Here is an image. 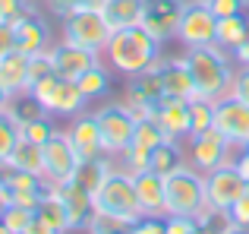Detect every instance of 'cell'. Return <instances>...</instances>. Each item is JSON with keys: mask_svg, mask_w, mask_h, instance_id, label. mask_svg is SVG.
<instances>
[{"mask_svg": "<svg viewBox=\"0 0 249 234\" xmlns=\"http://www.w3.org/2000/svg\"><path fill=\"white\" fill-rule=\"evenodd\" d=\"M155 123L161 127V133L167 136V139H177V142H186L189 133H193V117H189V101L183 98H164L155 105Z\"/></svg>", "mask_w": 249, "mask_h": 234, "instance_id": "cell-13", "label": "cell"}, {"mask_svg": "<svg viewBox=\"0 0 249 234\" xmlns=\"http://www.w3.org/2000/svg\"><path fill=\"white\" fill-rule=\"evenodd\" d=\"M57 86H60V76H57V73H48L44 79L32 82V86H29V92L35 95V98H38V101H41V105L51 111V101H54V92H57Z\"/></svg>", "mask_w": 249, "mask_h": 234, "instance_id": "cell-36", "label": "cell"}, {"mask_svg": "<svg viewBox=\"0 0 249 234\" xmlns=\"http://www.w3.org/2000/svg\"><path fill=\"white\" fill-rule=\"evenodd\" d=\"M0 86L10 95L29 89V54H22L19 48L10 54H0Z\"/></svg>", "mask_w": 249, "mask_h": 234, "instance_id": "cell-20", "label": "cell"}, {"mask_svg": "<svg viewBox=\"0 0 249 234\" xmlns=\"http://www.w3.org/2000/svg\"><path fill=\"white\" fill-rule=\"evenodd\" d=\"M89 108V95L82 92V86L76 79H63L60 76V86L54 92V101H51V114L57 117H76Z\"/></svg>", "mask_w": 249, "mask_h": 234, "instance_id": "cell-21", "label": "cell"}, {"mask_svg": "<svg viewBox=\"0 0 249 234\" xmlns=\"http://www.w3.org/2000/svg\"><path fill=\"white\" fill-rule=\"evenodd\" d=\"M167 136L161 133V127L155 123V117H145V120L136 123V133H133V142L129 146H139V149H148V152H155V146H161Z\"/></svg>", "mask_w": 249, "mask_h": 234, "instance_id": "cell-31", "label": "cell"}, {"mask_svg": "<svg viewBox=\"0 0 249 234\" xmlns=\"http://www.w3.org/2000/svg\"><path fill=\"white\" fill-rule=\"evenodd\" d=\"M16 51V25L0 19V54H10Z\"/></svg>", "mask_w": 249, "mask_h": 234, "instance_id": "cell-43", "label": "cell"}, {"mask_svg": "<svg viewBox=\"0 0 249 234\" xmlns=\"http://www.w3.org/2000/svg\"><path fill=\"white\" fill-rule=\"evenodd\" d=\"M0 234H13V231H10V228H6V225H3V222H0Z\"/></svg>", "mask_w": 249, "mask_h": 234, "instance_id": "cell-49", "label": "cell"}, {"mask_svg": "<svg viewBox=\"0 0 249 234\" xmlns=\"http://www.w3.org/2000/svg\"><path fill=\"white\" fill-rule=\"evenodd\" d=\"M29 10H32V0H0V19H6V22H16Z\"/></svg>", "mask_w": 249, "mask_h": 234, "instance_id": "cell-38", "label": "cell"}, {"mask_svg": "<svg viewBox=\"0 0 249 234\" xmlns=\"http://www.w3.org/2000/svg\"><path fill=\"white\" fill-rule=\"evenodd\" d=\"M231 218H233V225H237V228H249V190L237 199V203H233Z\"/></svg>", "mask_w": 249, "mask_h": 234, "instance_id": "cell-41", "label": "cell"}, {"mask_svg": "<svg viewBox=\"0 0 249 234\" xmlns=\"http://www.w3.org/2000/svg\"><path fill=\"white\" fill-rule=\"evenodd\" d=\"M189 117H193V133L212 130L214 127V101L193 98V101H189ZM193 133H189V136H193Z\"/></svg>", "mask_w": 249, "mask_h": 234, "instance_id": "cell-33", "label": "cell"}, {"mask_svg": "<svg viewBox=\"0 0 249 234\" xmlns=\"http://www.w3.org/2000/svg\"><path fill=\"white\" fill-rule=\"evenodd\" d=\"M246 38H249V16H243V13H237V16H218V32H214V44L218 48L233 54Z\"/></svg>", "mask_w": 249, "mask_h": 234, "instance_id": "cell-23", "label": "cell"}, {"mask_svg": "<svg viewBox=\"0 0 249 234\" xmlns=\"http://www.w3.org/2000/svg\"><path fill=\"white\" fill-rule=\"evenodd\" d=\"M214 32H218V16L208 6V0H186L180 25H177V41L183 44V51L214 44Z\"/></svg>", "mask_w": 249, "mask_h": 234, "instance_id": "cell-7", "label": "cell"}, {"mask_svg": "<svg viewBox=\"0 0 249 234\" xmlns=\"http://www.w3.org/2000/svg\"><path fill=\"white\" fill-rule=\"evenodd\" d=\"M54 130H57V127L51 123V114H44V117H35V120L22 123V127H19V133H22V139H32V142H48Z\"/></svg>", "mask_w": 249, "mask_h": 234, "instance_id": "cell-35", "label": "cell"}, {"mask_svg": "<svg viewBox=\"0 0 249 234\" xmlns=\"http://www.w3.org/2000/svg\"><path fill=\"white\" fill-rule=\"evenodd\" d=\"M95 209L107 212V215H117L126 225L139 222L142 206H139V193H136V177L129 171H123L120 165H114V171L95 190Z\"/></svg>", "mask_w": 249, "mask_h": 234, "instance_id": "cell-3", "label": "cell"}, {"mask_svg": "<svg viewBox=\"0 0 249 234\" xmlns=\"http://www.w3.org/2000/svg\"><path fill=\"white\" fill-rule=\"evenodd\" d=\"M231 234H249V228H233Z\"/></svg>", "mask_w": 249, "mask_h": 234, "instance_id": "cell-48", "label": "cell"}, {"mask_svg": "<svg viewBox=\"0 0 249 234\" xmlns=\"http://www.w3.org/2000/svg\"><path fill=\"white\" fill-rule=\"evenodd\" d=\"M183 6L186 0H145V13H142V25L152 32L158 41H174L177 25H180Z\"/></svg>", "mask_w": 249, "mask_h": 234, "instance_id": "cell-12", "label": "cell"}, {"mask_svg": "<svg viewBox=\"0 0 249 234\" xmlns=\"http://www.w3.org/2000/svg\"><path fill=\"white\" fill-rule=\"evenodd\" d=\"M32 3H48V0H32Z\"/></svg>", "mask_w": 249, "mask_h": 234, "instance_id": "cell-51", "label": "cell"}, {"mask_svg": "<svg viewBox=\"0 0 249 234\" xmlns=\"http://www.w3.org/2000/svg\"><path fill=\"white\" fill-rule=\"evenodd\" d=\"M186 165V149H183V142H177V139H164L161 146H155V152H152V171H158V174H174L177 168H183Z\"/></svg>", "mask_w": 249, "mask_h": 234, "instance_id": "cell-26", "label": "cell"}, {"mask_svg": "<svg viewBox=\"0 0 249 234\" xmlns=\"http://www.w3.org/2000/svg\"><path fill=\"white\" fill-rule=\"evenodd\" d=\"M208 6L214 10V16H237L249 6V0H208Z\"/></svg>", "mask_w": 249, "mask_h": 234, "instance_id": "cell-40", "label": "cell"}, {"mask_svg": "<svg viewBox=\"0 0 249 234\" xmlns=\"http://www.w3.org/2000/svg\"><path fill=\"white\" fill-rule=\"evenodd\" d=\"M161 76H164V95L170 98H183V101H193L199 98L196 95V82L193 73L186 67V57H161Z\"/></svg>", "mask_w": 249, "mask_h": 234, "instance_id": "cell-19", "label": "cell"}, {"mask_svg": "<svg viewBox=\"0 0 249 234\" xmlns=\"http://www.w3.org/2000/svg\"><path fill=\"white\" fill-rule=\"evenodd\" d=\"M19 139H22V133H19L16 117L10 111H0V165L10 161V155H13V149H16Z\"/></svg>", "mask_w": 249, "mask_h": 234, "instance_id": "cell-30", "label": "cell"}, {"mask_svg": "<svg viewBox=\"0 0 249 234\" xmlns=\"http://www.w3.org/2000/svg\"><path fill=\"white\" fill-rule=\"evenodd\" d=\"M231 92L237 95V98L249 101V67H237V73H233V82H231Z\"/></svg>", "mask_w": 249, "mask_h": 234, "instance_id": "cell-42", "label": "cell"}, {"mask_svg": "<svg viewBox=\"0 0 249 234\" xmlns=\"http://www.w3.org/2000/svg\"><path fill=\"white\" fill-rule=\"evenodd\" d=\"M51 10V16H70V13H82V10H101L104 0H48L44 3Z\"/></svg>", "mask_w": 249, "mask_h": 234, "instance_id": "cell-34", "label": "cell"}, {"mask_svg": "<svg viewBox=\"0 0 249 234\" xmlns=\"http://www.w3.org/2000/svg\"><path fill=\"white\" fill-rule=\"evenodd\" d=\"M126 234H164V218H148V215H142L139 222H133L126 228Z\"/></svg>", "mask_w": 249, "mask_h": 234, "instance_id": "cell-39", "label": "cell"}, {"mask_svg": "<svg viewBox=\"0 0 249 234\" xmlns=\"http://www.w3.org/2000/svg\"><path fill=\"white\" fill-rule=\"evenodd\" d=\"M6 111L16 117V123H19V127H22V123H29V120H35V117L51 114L48 108H44L41 101H38L35 95L29 92V89H25V92H16V95H13V98H10V108H6Z\"/></svg>", "mask_w": 249, "mask_h": 234, "instance_id": "cell-28", "label": "cell"}, {"mask_svg": "<svg viewBox=\"0 0 249 234\" xmlns=\"http://www.w3.org/2000/svg\"><path fill=\"white\" fill-rule=\"evenodd\" d=\"M95 117H98V127H101L104 152H107L110 158H120L129 149V142H133V133H136V123L139 120L126 111L123 101H104L95 111Z\"/></svg>", "mask_w": 249, "mask_h": 234, "instance_id": "cell-6", "label": "cell"}, {"mask_svg": "<svg viewBox=\"0 0 249 234\" xmlns=\"http://www.w3.org/2000/svg\"><path fill=\"white\" fill-rule=\"evenodd\" d=\"M233 63H237V67H249V38L233 51Z\"/></svg>", "mask_w": 249, "mask_h": 234, "instance_id": "cell-45", "label": "cell"}, {"mask_svg": "<svg viewBox=\"0 0 249 234\" xmlns=\"http://www.w3.org/2000/svg\"><path fill=\"white\" fill-rule=\"evenodd\" d=\"M41 152H44V180L51 187L54 184H67L73 180L76 168H79V152H76L73 139L67 136V130H54L48 142H41Z\"/></svg>", "mask_w": 249, "mask_h": 234, "instance_id": "cell-10", "label": "cell"}, {"mask_svg": "<svg viewBox=\"0 0 249 234\" xmlns=\"http://www.w3.org/2000/svg\"><path fill=\"white\" fill-rule=\"evenodd\" d=\"M136 177V193H139V206H142V215L148 218H164L167 215V187H164V174L145 171L133 174Z\"/></svg>", "mask_w": 249, "mask_h": 234, "instance_id": "cell-17", "label": "cell"}, {"mask_svg": "<svg viewBox=\"0 0 249 234\" xmlns=\"http://www.w3.org/2000/svg\"><path fill=\"white\" fill-rule=\"evenodd\" d=\"M214 130L231 142L233 149L249 146V101L237 95H224L214 101Z\"/></svg>", "mask_w": 249, "mask_h": 234, "instance_id": "cell-11", "label": "cell"}, {"mask_svg": "<svg viewBox=\"0 0 249 234\" xmlns=\"http://www.w3.org/2000/svg\"><path fill=\"white\" fill-rule=\"evenodd\" d=\"M67 136L73 139L79 158H101V155H107L104 152V142H101V127H98L95 111H82V114L70 117Z\"/></svg>", "mask_w": 249, "mask_h": 234, "instance_id": "cell-15", "label": "cell"}, {"mask_svg": "<svg viewBox=\"0 0 249 234\" xmlns=\"http://www.w3.org/2000/svg\"><path fill=\"white\" fill-rule=\"evenodd\" d=\"M104 19L110 29H126V25H139L142 13H145V0H104L101 6Z\"/></svg>", "mask_w": 249, "mask_h": 234, "instance_id": "cell-24", "label": "cell"}, {"mask_svg": "<svg viewBox=\"0 0 249 234\" xmlns=\"http://www.w3.org/2000/svg\"><path fill=\"white\" fill-rule=\"evenodd\" d=\"M76 82H79V86H82V92L89 95V101L104 98V95L110 92V70H107V63H98V67L85 70V73H82Z\"/></svg>", "mask_w": 249, "mask_h": 234, "instance_id": "cell-29", "label": "cell"}, {"mask_svg": "<svg viewBox=\"0 0 249 234\" xmlns=\"http://www.w3.org/2000/svg\"><path fill=\"white\" fill-rule=\"evenodd\" d=\"M161 48H164V41H158V38L139 22V25H126V29L110 32V41H107V48H104L101 57L114 73H120V76L129 79V76L148 70L152 63H158Z\"/></svg>", "mask_w": 249, "mask_h": 234, "instance_id": "cell-1", "label": "cell"}, {"mask_svg": "<svg viewBox=\"0 0 249 234\" xmlns=\"http://www.w3.org/2000/svg\"><path fill=\"white\" fill-rule=\"evenodd\" d=\"M249 190V180L237 171L233 161L214 168V171L205 174V206L218 212H231L233 203Z\"/></svg>", "mask_w": 249, "mask_h": 234, "instance_id": "cell-8", "label": "cell"}, {"mask_svg": "<svg viewBox=\"0 0 249 234\" xmlns=\"http://www.w3.org/2000/svg\"><path fill=\"white\" fill-rule=\"evenodd\" d=\"M51 63H54L57 76H63V79H79L85 70L101 63V54L76 48V44H70V41H54V48H51Z\"/></svg>", "mask_w": 249, "mask_h": 234, "instance_id": "cell-14", "label": "cell"}, {"mask_svg": "<svg viewBox=\"0 0 249 234\" xmlns=\"http://www.w3.org/2000/svg\"><path fill=\"white\" fill-rule=\"evenodd\" d=\"M13 25H16V48L22 51V54L32 57V54H44V51L54 48L51 29H48V22H44L41 13L29 10V13H22Z\"/></svg>", "mask_w": 249, "mask_h": 234, "instance_id": "cell-16", "label": "cell"}, {"mask_svg": "<svg viewBox=\"0 0 249 234\" xmlns=\"http://www.w3.org/2000/svg\"><path fill=\"white\" fill-rule=\"evenodd\" d=\"M63 22V32H60V41H70L76 48H85V51H95V54H104L110 41V25L104 19L101 10H82V13H70V16L60 19Z\"/></svg>", "mask_w": 249, "mask_h": 234, "instance_id": "cell-5", "label": "cell"}, {"mask_svg": "<svg viewBox=\"0 0 249 234\" xmlns=\"http://www.w3.org/2000/svg\"><path fill=\"white\" fill-rule=\"evenodd\" d=\"M231 158H233V146L214 127L202 130V133H193L186 139V165H193L196 171H202V174L227 165Z\"/></svg>", "mask_w": 249, "mask_h": 234, "instance_id": "cell-9", "label": "cell"}, {"mask_svg": "<svg viewBox=\"0 0 249 234\" xmlns=\"http://www.w3.org/2000/svg\"><path fill=\"white\" fill-rule=\"evenodd\" d=\"M35 218L41 225H48L54 234H70V231H73L70 215H67V206H63L60 193H57L54 187H51V190L41 196V203H38V209H35Z\"/></svg>", "mask_w": 249, "mask_h": 234, "instance_id": "cell-22", "label": "cell"}, {"mask_svg": "<svg viewBox=\"0 0 249 234\" xmlns=\"http://www.w3.org/2000/svg\"><path fill=\"white\" fill-rule=\"evenodd\" d=\"M48 73H54V63H51V51H44V54H32L29 57V86L38 79H44Z\"/></svg>", "mask_w": 249, "mask_h": 234, "instance_id": "cell-37", "label": "cell"}, {"mask_svg": "<svg viewBox=\"0 0 249 234\" xmlns=\"http://www.w3.org/2000/svg\"><path fill=\"white\" fill-rule=\"evenodd\" d=\"M54 190L60 193L63 206H67V215H70V225L73 231H85L95 215V196H91L85 187H79L76 180H67V184H54Z\"/></svg>", "mask_w": 249, "mask_h": 234, "instance_id": "cell-18", "label": "cell"}, {"mask_svg": "<svg viewBox=\"0 0 249 234\" xmlns=\"http://www.w3.org/2000/svg\"><path fill=\"white\" fill-rule=\"evenodd\" d=\"M233 165H237V171L243 174V177L249 180V146H243V149H233Z\"/></svg>", "mask_w": 249, "mask_h": 234, "instance_id": "cell-44", "label": "cell"}, {"mask_svg": "<svg viewBox=\"0 0 249 234\" xmlns=\"http://www.w3.org/2000/svg\"><path fill=\"white\" fill-rule=\"evenodd\" d=\"M167 187V215H199L205 209V174L193 165L177 168L164 177Z\"/></svg>", "mask_w": 249, "mask_h": 234, "instance_id": "cell-4", "label": "cell"}, {"mask_svg": "<svg viewBox=\"0 0 249 234\" xmlns=\"http://www.w3.org/2000/svg\"><path fill=\"white\" fill-rule=\"evenodd\" d=\"M10 165L19 168V171H32V174H41V177H44V152H41V142L19 139L16 149H13V155H10Z\"/></svg>", "mask_w": 249, "mask_h": 234, "instance_id": "cell-27", "label": "cell"}, {"mask_svg": "<svg viewBox=\"0 0 249 234\" xmlns=\"http://www.w3.org/2000/svg\"><path fill=\"white\" fill-rule=\"evenodd\" d=\"M183 57H186V67L193 73L199 98L218 101L224 95H231V82H233V73H237L233 54H227L218 44H202V48H186Z\"/></svg>", "mask_w": 249, "mask_h": 234, "instance_id": "cell-2", "label": "cell"}, {"mask_svg": "<svg viewBox=\"0 0 249 234\" xmlns=\"http://www.w3.org/2000/svg\"><path fill=\"white\" fill-rule=\"evenodd\" d=\"M0 222H3V225H6V228H10L13 234H25V231L32 228V225H35V209H25V206L10 203Z\"/></svg>", "mask_w": 249, "mask_h": 234, "instance_id": "cell-32", "label": "cell"}, {"mask_svg": "<svg viewBox=\"0 0 249 234\" xmlns=\"http://www.w3.org/2000/svg\"><path fill=\"white\" fill-rule=\"evenodd\" d=\"M114 165H117V158H110V155H101V158H82L79 168H76V174H73V180L95 196V190L104 184V177L114 171Z\"/></svg>", "mask_w": 249, "mask_h": 234, "instance_id": "cell-25", "label": "cell"}, {"mask_svg": "<svg viewBox=\"0 0 249 234\" xmlns=\"http://www.w3.org/2000/svg\"><path fill=\"white\" fill-rule=\"evenodd\" d=\"M95 234H126V231H95Z\"/></svg>", "mask_w": 249, "mask_h": 234, "instance_id": "cell-50", "label": "cell"}, {"mask_svg": "<svg viewBox=\"0 0 249 234\" xmlns=\"http://www.w3.org/2000/svg\"><path fill=\"white\" fill-rule=\"evenodd\" d=\"M25 234H54V231H51L48 225H41V222H38V218H35V225H32V228L25 231Z\"/></svg>", "mask_w": 249, "mask_h": 234, "instance_id": "cell-46", "label": "cell"}, {"mask_svg": "<svg viewBox=\"0 0 249 234\" xmlns=\"http://www.w3.org/2000/svg\"><path fill=\"white\" fill-rule=\"evenodd\" d=\"M10 98H13V95L6 92L3 86H0V111H6V108H10Z\"/></svg>", "mask_w": 249, "mask_h": 234, "instance_id": "cell-47", "label": "cell"}]
</instances>
